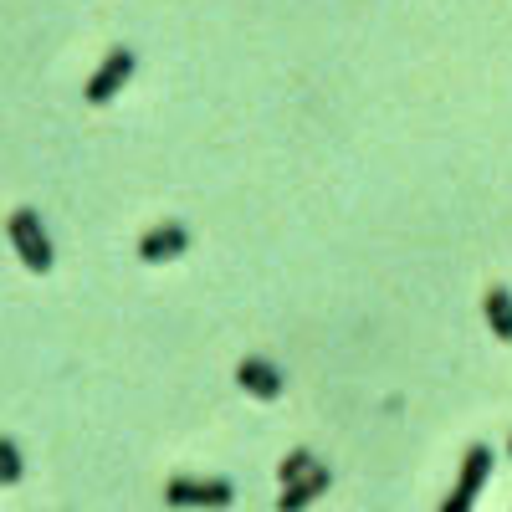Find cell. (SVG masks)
<instances>
[{"label": "cell", "mask_w": 512, "mask_h": 512, "mask_svg": "<svg viewBox=\"0 0 512 512\" xmlns=\"http://www.w3.org/2000/svg\"><path fill=\"white\" fill-rule=\"evenodd\" d=\"M6 236H11L16 256H21L31 272H52V241H47V231H41V216H36V210H11Z\"/></svg>", "instance_id": "obj_1"}, {"label": "cell", "mask_w": 512, "mask_h": 512, "mask_svg": "<svg viewBox=\"0 0 512 512\" xmlns=\"http://www.w3.org/2000/svg\"><path fill=\"white\" fill-rule=\"evenodd\" d=\"M487 477H492V446H472V451H466V461H461V472H456L451 497L441 502V512H472V502H477V492H482Z\"/></svg>", "instance_id": "obj_2"}, {"label": "cell", "mask_w": 512, "mask_h": 512, "mask_svg": "<svg viewBox=\"0 0 512 512\" xmlns=\"http://www.w3.org/2000/svg\"><path fill=\"white\" fill-rule=\"evenodd\" d=\"M231 497H236V487L231 482H221V477H175L164 487V502L169 507H231Z\"/></svg>", "instance_id": "obj_3"}, {"label": "cell", "mask_w": 512, "mask_h": 512, "mask_svg": "<svg viewBox=\"0 0 512 512\" xmlns=\"http://www.w3.org/2000/svg\"><path fill=\"white\" fill-rule=\"evenodd\" d=\"M128 77H134V52L118 47V52H108V62H103V67L88 77V88H82V98H88V103H108V98L123 88Z\"/></svg>", "instance_id": "obj_4"}, {"label": "cell", "mask_w": 512, "mask_h": 512, "mask_svg": "<svg viewBox=\"0 0 512 512\" xmlns=\"http://www.w3.org/2000/svg\"><path fill=\"white\" fill-rule=\"evenodd\" d=\"M236 384L246 395H256V400H277L287 390V379H282V369L272 359H241L236 364Z\"/></svg>", "instance_id": "obj_5"}, {"label": "cell", "mask_w": 512, "mask_h": 512, "mask_svg": "<svg viewBox=\"0 0 512 512\" xmlns=\"http://www.w3.org/2000/svg\"><path fill=\"white\" fill-rule=\"evenodd\" d=\"M185 246H190V231L180 221H164V226L139 236V256H144V262H175V256H185Z\"/></svg>", "instance_id": "obj_6"}, {"label": "cell", "mask_w": 512, "mask_h": 512, "mask_svg": "<svg viewBox=\"0 0 512 512\" xmlns=\"http://www.w3.org/2000/svg\"><path fill=\"white\" fill-rule=\"evenodd\" d=\"M328 482H333V477H328V466H313L308 477H297V482H287V487H282V502H277V512H303V507H308L318 492H328Z\"/></svg>", "instance_id": "obj_7"}, {"label": "cell", "mask_w": 512, "mask_h": 512, "mask_svg": "<svg viewBox=\"0 0 512 512\" xmlns=\"http://www.w3.org/2000/svg\"><path fill=\"white\" fill-rule=\"evenodd\" d=\"M482 313H487V323H492V333L502 338V344H512V297H507V287H487Z\"/></svg>", "instance_id": "obj_8"}, {"label": "cell", "mask_w": 512, "mask_h": 512, "mask_svg": "<svg viewBox=\"0 0 512 512\" xmlns=\"http://www.w3.org/2000/svg\"><path fill=\"white\" fill-rule=\"evenodd\" d=\"M0 482H6V487H16V482H21V451H16V441H11V436L0 441Z\"/></svg>", "instance_id": "obj_9"}, {"label": "cell", "mask_w": 512, "mask_h": 512, "mask_svg": "<svg viewBox=\"0 0 512 512\" xmlns=\"http://www.w3.org/2000/svg\"><path fill=\"white\" fill-rule=\"evenodd\" d=\"M313 466H318V461H313V451H292V456L277 466V477H282V487H287V482H297V477H308Z\"/></svg>", "instance_id": "obj_10"}, {"label": "cell", "mask_w": 512, "mask_h": 512, "mask_svg": "<svg viewBox=\"0 0 512 512\" xmlns=\"http://www.w3.org/2000/svg\"><path fill=\"white\" fill-rule=\"evenodd\" d=\"M507 451H512V436H507Z\"/></svg>", "instance_id": "obj_11"}]
</instances>
